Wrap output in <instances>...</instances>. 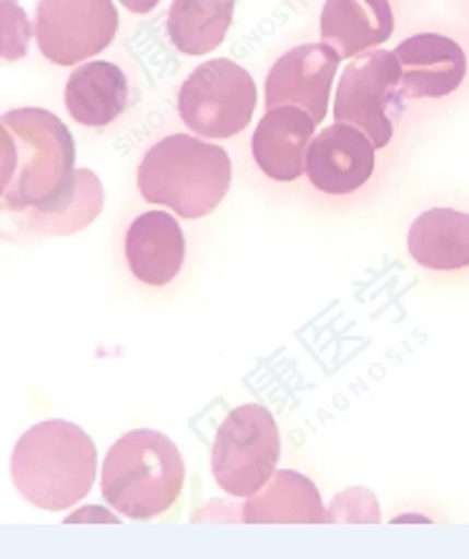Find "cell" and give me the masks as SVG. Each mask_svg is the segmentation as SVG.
Segmentation results:
<instances>
[{
    "label": "cell",
    "instance_id": "cell-1",
    "mask_svg": "<svg viewBox=\"0 0 469 559\" xmlns=\"http://www.w3.org/2000/svg\"><path fill=\"white\" fill-rule=\"evenodd\" d=\"M98 452L79 425L48 419L19 439L11 456V479L19 495L46 512H63L91 495Z\"/></svg>",
    "mask_w": 469,
    "mask_h": 559
},
{
    "label": "cell",
    "instance_id": "cell-2",
    "mask_svg": "<svg viewBox=\"0 0 469 559\" xmlns=\"http://www.w3.org/2000/svg\"><path fill=\"white\" fill-rule=\"evenodd\" d=\"M136 181L149 203L166 206L184 218H203L226 199L232 156L216 143L174 133L146 151Z\"/></svg>",
    "mask_w": 469,
    "mask_h": 559
},
{
    "label": "cell",
    "instance_id": "cell-3",
    "mask_svg": "<svg viewBox=\"0 0 469 559\" xmlns=\"http://www.w3.org/2000/svg\"><path fill=\"white\" fill-rule=\"evenodd\" d=\"M186 485L178 447L156 429H133L116 439L101 469V495L128 520L166 514Z\"/></svg>",
    "mask_w": 469,
    "mask_h": 559
},
{
    "label": "cell",
    "instance_id": "cell-4",
    "mask_svg": "<svg viewBox=\"0 0 469 559\" xmlns=\"http://www.w3.org/2000/svg\"><path fill=\"white\" fill-rule=\"evenodd\" d=\"M281 456L279 427L267 406L244 404L221 421L211 472L226 495L251 499L274 479Z\"/></svg>",
    "mask_w": 469,
    "mask_h": 559
},
{
    "label": "cell",
    "instance_id": "cell-5",
    "mask_svg": "<svg viewBox=\"0 0 469 559\" xmlns=\"http://www.w3.org/2000/svg\"><path fill=\"white\" fill-rule=\"evenodd\" d=\"M256 111V83L251 73L228 58L194 68L178 88V116L186 129L201 139H234L251 123Z\"/></svg>",
    "mask_w": 469,
    "mask_h": 559
},
{
    "label": "cell",
    "instance_id": "cell-6",
    "mask_svg": "<svg viewBox=\"0 0 469 559\" xmlns=\"http://www.w3.org/2000/svg\"><path fill=\"white\" fill-rule=\"evenodd\" d=\"M402 98V66L397 56L382 48L366 50L341 73L335 121L362 131L374 148H384L391 141L397 118L404 114Z\"/></svg>",
    "mask_w": 469,
    "mask_h": 559
},
{
    "label": "cell",
    "instance_id": "cell-7",
    "mask_svg": "<svg viewBox=\"0 0 469 559\" xmlns=\"http://www.w3.org/2000/svg\"><path fill=\"white\" fill-rule=\"evenodd\" d=\"M118 31L114 0H38L36 40L56 66H75L98 56Z\"/></svg>",
    "mask_w": 469,
    "mask_h": 559
},
{
    "label": "cell",
    "instance_id": "cell-8",
    "mask_svg": "<svg viewBox=\"0 0 469 559\" xmlns=\"http://www.w3.org/2000/svg\"><path fill=\"white\" fill-rule=\"evenodd\" d=\"M339 53L327 44L292 48L267 75V108L292 106L321 123L329 114V93L339 71Z\"/></svg>",
    "mask_w": 469,
    "mask_h": 559
},
{
    "label": "cell",
    "instance_id": "cell-9",
    "mask_svg": "<svg viewBox=\"0 0 469 559\" xmlns=\"http://www.w3.org/2000/svg\"><path fill=\"white\" fill-rule=\"evenodd\" d=\"M377 148L362 131L335 123L314 135L304 171L314 189L329 197H349L372 179Z\"/></svg>",
    "mask_w": 469,
    "mask_h": 559
},
{
    "label": "cell",
    "instance_id": "cell-10",
    "mask_svg": "<svg viewBox=\"0 0 469 559\" xmlns=\"http://www.w3.org/2000/svg\"><path fill=\"white\" fill-rule=\"evenodd\" d=\"M186 259V239L166 211L136 216L126 234V261L131 274L146 286H166L178 276Z\"/></svg>",
    "mask_w": 469,
    "mask_h": 559
},
{
    "label": "cell",
    "instance_id": "cell-11",
    "mask_svg": "<svg viewBox=\"0 0 469 559\" xmlns=\"http://www.w3.org/2000/svg\"><path fill=\"white\" fill-rule=\"evenodd\" d=\"M314 118L298 108H271L263 114L251 139L256 166L274 181H296L306 174L304 160L314 141Z\"/></svg>",
    "mask_w": 469,
    "mask_h": 559
},
{
    "label": "cell",
    "instance_id": "cell-12",
    "mask_svg": "<svg viewBox=\"0 0 469 559\" xmlns=\"http://www.w3.org/2000/svg\"><path fill=\"white\" fill-rule=\"evenodd\" d=\"M321 44L339 58H356L391 38L395 15L389 0H327L319 21Z\"/></svg>",
    "mask_w": 469,
    "mask_h": 559
},
{
    "label": "cell",
    "instance_id": "cell-13",
    "mask_svg": "<svg viewBox=\"0 0 469 559\" xmlns=\"http://www.w3.org/2000/svg\"><path fill=\"white\" fill-rule=\"evenodd\" d=\"M128 106V79L116 63L89 61L66 83V108L85 129H104Z\"/></svg>",
    "mask_w": 469,
    "mask_h": 559
},
{
    "label": "cell",
    "instance_id": "cell-14",
    "mask_svg": "<svg viewBox=\"0 0 469 559\" xmlns=\"http://www.w3.org/2000/svg\"><path fill=\"white\" fill-rule=\"evenodd\" d=\"M244 522H329L327 507L321 504L314 481L294 469H281L274 479L244 504Z\"/></svg>",
    "mask_w": 469,
    "mask_h": 559
},
{
    "label": "cell",
    "instance_id": "cell-15",
    "mask_svg": "<svg viewBox=\"0 0 469 559\" xmlns=\"http://www.w3.org/2000/svg\"><path fill=\"white\" fill-rule=\"evenodd\" d=\"M236 0H174L166 33L184 56H207L224 44L234 21Z\"/></svg>",
    "mask_w": 469,
    "mask_h": 559
},
{
    "label": "cell",
    "instance_id": "cell-16",
    "mask_svg": "<svg viewBox=\"0 0 469 559\" xmlns=\"http://www.w3.org/2000/svg\"><path fill=\"white\" fill-rule=\"evenodd\" d=\"M439 36H414L399 44L395 56L402 66V96L404 98H422V96H439V93L452 91L459 81L457 75L439 71L437 63L432 61L442 46Z\"/></svg>",
    "mask_w": 469,
    "mask_h": 559
},
{
    "label": "cell",
    "instance_id": "cell-17",
    "mask_svg": "<svg viewBox=\"0 0 469 559\" xmlns=\"http://www.w3.org/2000/svg\"><path fill=\"white\" fill-rule=\"evenodd\" d=\"M329 522H379V504L370 489H344L329 504Z\"/></svg>",
    "mask_w": 469,
    "mask_h": 559
},
{
    "label": "cell",
    "instance_id": "cell-18",
    "mask_svg": "<svg viewBox=\"0 0 469 559\" xmlns=\"http://www.w3.org/2000/svg\"><path fill=\"white\" fill-rule=\"evenodd\" d=\"M66 524H83V522H104V524H116L118 516L106 510V507H83V510H75L73 514H68Z\"/></svg>",
    "mask_w": 469,
    "mask_h": 559
},
{
    "label": "cell",
    "instance_id": "cell-19",
    "mask_svg": "<svg viewBox=\"0 0 469 559\" xmlns=\"http://www.w3.org/2000/svg\"><path fill=\"white\" fill-rule=\"evenodd\" d=\"M121 3L126 11H131V13H151L153 8L161 3V0H121Z\"/></svg>",
    "mask_w": 469,
    "mask_h": 559
},
{
    "label": "cell",
    "instance_id": "cell-20",
    "mask_svg": "<svg viewBox=\"0 0 469 559\" xmlns=\"http://www.w3.org/2000/svg\"><path fill=\"white\" fill-rule=\"evenodd\" d=\"M391 522L402 524V522H432V520H430V516H424V514H402V516H395Z\"/></svg>",
    "mask_w": 469,
    "mask_h": 559
}]
</instances>
